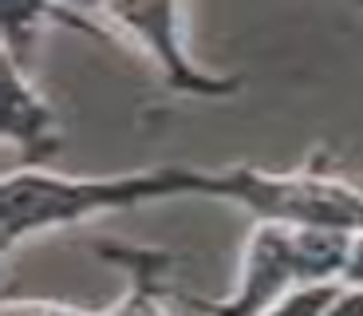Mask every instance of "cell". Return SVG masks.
Segmentation results:
<instances>
[{"instance_id":"5b68a950","label":"cell","mask_w":363,"mask_h":316,"mask_svg":"<svg viewBox=\"0 0 363 316\" xmlns=\"http://www.w3.org/2000/svg\"><path fill=\"white\" fill-rule=\"evenodd\" d=\"M0 126H4V138L28 163H36V158L44 163L60 146V126H55L52 107L24 80V72L12 55H4V67H0Z\"/></svg>"},{"instance_id":"277c9868","label":"cell","mask_w":363,"mask_h":316,"mask_svg":"<svg viewBox=\"0 0 363 316\" xmlns=\"http://www.w3.org/2000/svg\"><path fill=\"white\" fill-rule=\"evenodd\" d=\"M304 265H300L296 241L289 226L257 222L245 241V261H241V280L229 300H190L209 316H269L289 293L304 289Z\"/></svg>"},{"instance_id":"7a4b0ae2","label":"cell","mask_w":363,"mask_h":316,"mask_svg":"<svg viewBox=\"0 0 363 316\" xmlns=\"http://www.w3.org/2000/svg\"><path fill=\"white\" fill-rule=\"evenodd\" d=\"M218 198L237 202L257 222L272 226L363 234V186L340 178L320 163H308L292 174L229 166L218 170Z\"/></svg>"},{"instance_id":"3957f363","label":"cell","mask_w":363,"mask_h":316,"mask_svg":"<svg viewBox=\"0 0 363 316\" xmlns=\"http://www.w3.org/2000/svg\"><path fill=\"white\" fill-rule=\"evenodd\" d=\"M115 28L130 48L146 55L158 67L162 83L174 95L186 99H225L241 87V80L229 75H209L206 67L190 60L186 52V9L182 4H107L95 12Z\"/></svg>"},{"instance_id":"ba28073f","label":"cell","mask_w":363,"mask_h":316,"mask_svg":"<svg viewBox=\"0 0 363 316\" xmlns=\"http://www.w3.org/2000/svg\"><path fill=\"white\" fill-rule=\"evenodd\" d=\"M4 316H99L87 308L64 305V300H36V297H4Z\"/></svg>"},{"instance_id":"52a82bcc","label":"cell","mask_w":363,"mask_h":316,"mask_svg":"<svg viewBox=\"0 0 363 316\" xmlns=\"http://www.w3.org/2000/svg\"><path fill=\"white\" fill-rule=\"evenodd\" d=\"M340 285H304V289L289 293L269 316H328V305L336 300Z\"/></svg>"},{"instance_id":"8992f818","label":"cell","mask_w":363,"mask_h":316,"mask_svg":"<svg viewBox=\"0 0 363 316\" xmlns=\"http://www.w3.org/2000/svg\"><path fill=\"white\" fill-rule=\"evenodd\" d=\"M99 257L123 265L130 273V289L118 300L107 316H166L162 308V273L174 265L170 253L162 249H135V245H118V241H99L95 245Z\"/></svg>"},{"instance_id":"9c48e42d","label":"cell","mask_w":363,"mask_h":316,"mask_svg":"<svg viewBox=\"0 0 363 316\" xmlns=\"http://www.w3.org/2000/svg\"><path fill=\"white\" fill-rule=\"evenodd\" d=\"M328 316H363V289H352V285H340L336 300L328 305Z\"/></svg>"},{"instance_id":"6da1fadb","label":"cell","mask_w":363,"mask_h":316,"mask_svg":"<svg viewBox=\"0 0 363 316\" xmlns=\"http://www.w3.org/2000/svg\"><path fill=\"white\" fill-rule=\"evenodd\" d=\"M182 194L218 198V170L155 166V170L138 174L67 178V174L44 170V166H20V170L4 174L0 241H4V253H12L36 234H52L64 226H79L87 217L118 214V209H135L162 198H182Z\"/></svg>"},{"instance_id":"30bf717a","label":"cell","mask_w":363,"mask_h":316,"mask_svg":"<svg viewBox=\"0 0 363 316\" xmlns=\"http://www.w3.org/2000/svg\"><path fill=\"white\" fill-rule=\"evenodd\" d=\"M340 285H352V289H363V234L352 237V253H347V269Z\"/></svg>"}]
</instances>
